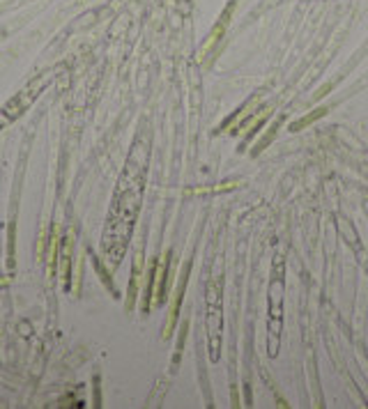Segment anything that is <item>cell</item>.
I'll use <instances>...</instances> for the list:
<instances>
[{"label":"cell","instance_id":"6da1fadb","mask_svg":"<svg viewBox=\"0 0 368 409\" xmlns=\"http://www.w3.org/2000/svg\"><path fill=\"white\" fill-rule=\"evenodd\" d=\"M322 113H325V108H318V111L316 113H313V115H308V117H301V120L299 122H295V124H292V129H301V127H306V124H311V122L313 120H318V117H320L322 115Z\"/></svg>","mask_w":368,"mask_h":409}]
</instances>
